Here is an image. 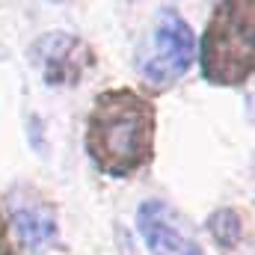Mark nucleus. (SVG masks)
I'll list each match as a JSON object with an SVG mask.
<instances>
[{
	"mask_svg": "<svg viewBox=\"0 0 255 255\" xmlns=\"http://www.w3.org/2000/svg\"><path fill=\"white\" fill-rule=\"evenodd\" d=\"M154 107L133 89H110L95 98L86 122V151L110 175L128 178L151 157Z\"/></svg>",
	"mask_w": 255,
	"mask_h": 255,
	"instance_id": "f257e3e1",
	"label": "nucleus"
},
{
	"mask_svg": "<svg viewBox=\"0 0 255 255\" xmlns=\"http://www.w3.org/2000/svg\"><path fill=\"white\" fill-rule=\"evenodd\" d=\"M255 6L253 0L220 3L202 36V74L217 86H241L255 68Z\"/></svg>",
	"mask_w": 255,
	"mask_h": 255,
	"instance_id": "f03ea898",
	"label": "nucleus"
},
{
	"mask_svg": "<svg viewBox=\"0 0 255 255\" xmlns=\"http://www.w3.org/2000/svg\"><path fill=\"white\" fill-rule=\"evenodd\" d=\"M12 226L18 241L39 253L42 247L57 241V220L51 214V208H45L42 202H24V205H12Z\"/></svg>",
	"mask_w": 255,
	"mask_h": 255,
	"instance_id": "423d86ee",
	"label": "nucleus"
},
{
	"mask_svg": "<svg viewBox=\"0 0 255 255\" xmlns=\"http://www.w3.org/2000/svg\"><path fill=\"white\" fill-rule=\"evenodd\" d=\"M77 51H80V42L77 39H71V36H65V33H57V36H48V39H42L39 45H36V51H33V57H36V63L42 68V74H45V80L54 86H60V83H68V80H74V77H80V65H77Z\"/></svg>",
	"mask_w": 255,
	"mask_h": 255,
	"instance_id": "39448f33",
	"label": "nucleus"
},
{
	"mask_svg": "<svg viewBox=\"0 0 255 255\" xmlns=\"http://www.w3.org/2000/svg\"><path fill=\"white\" fill-rule=\"evenodd\" d=\"M0 255H9V238H6V220L0 214Z\"/></svg>",
	"mask_w": 255,
	"mask_h": 255,
	"instance_id": "6e6552de",
	"label": "nucleus"
},
{
	"mask_svg": "<svg viewBox=\"0 0 255 255\" xmlns=\"http://www.w3.org/2000/svg\"><path fill=\"white\" fill-rule=\"evenodd\" d=\"M196 60V39L187 21L175 9H160L154 30L139 54V74L148 86L166 89L172 86Z\"/></svg>",
	"mask_w": 255,
	"mask_h": 255,
	"instance_id": "7ed1b4c3",
	"label": "nucleus"
},
{
	"mask_svg": "<svg viewBox=\"0 0 255 255\" xmlns=\"http://www.w3.org/2000/svg\"><path fill=\"white\" fill-rule=\"evenodd\" d=\"M136 229H139L145 247L151 250V255H205L202 247L190 238V232L184 229L181 217L157 199L139 205Z\"/></svg>",
	"mask_w": 255,
	"mask_h": 255,
	"instance_id": "20e7f679",
	"label": "nucleus"
},
{
	"mask_svg": "<svg viewBox=\"0 0 255 255\" xmlns=\"http://www.w3.org/2000/svg\"><path fill=\"white\" fill-rule=\"evenodd\" d=\"M208 232L214 235V241H217L220 247L235 250V247L241 244V235H244V229H241V217H238L232 208H223V211L211 214V220H208Z\"/></svg>",
	"mask_w": 255,
	"mask_h": 255,
	"instance_id": "0eeeda50",
	"label": "nucleus"
}]
</instances>
